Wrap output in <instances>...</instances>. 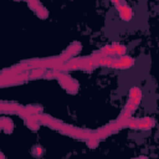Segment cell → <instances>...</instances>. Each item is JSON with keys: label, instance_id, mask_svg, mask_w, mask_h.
Here are the masks:
<instances>
[{"label": "cell", "instance_id": "cell-1", "mask_svg": "<svg viewBox=\"0 0 159 159\" xmlns=\"http://www.w3.org/2000/svg\"><path fill=\"white\" fill-rule=\"evenodd\" d=\"M117 10H118V14L120 16V19L123 21H130L132 17H133V10L125 4V2H120L118 5H116Z\"/></svg>", "mask_w": 159, "mask_h": 159}, {"label": "cell", "instance_id": "cell-2", "mask_svg": "<svg viewBox=\"0 0 159 159\" xmlns=\"http://www.w3.org/2000/svg\"><path fill=\"white\" fill-rule=\"evenodd\" d=\"M134 65V60L129 56H120L118 60H114L113 61V66L114 68H118V70H124V68H129Z\"/></svg>", "mask_w": 159, "mask_h": 159}, {"label": "cell", "instance_id": "cell-3", "mask_svg": "<svg viewBox=\"0 0 159 159\" xmlns=\"http://www.w3.org/2000/svg\"><path fill=\"white\" fill-rule=\"evenodd\" d=\"M140 99H142V91L138 87H132L129 89V99L128 101H130L138 106L140 103Z\"/></svg>", "mask_w": 159, "mask_h": 159}, {"label": "cell", "instance_id": "cell-4", "mask_svg": "<svg viewBox=\"0 0 159 159\" xmlns=\"http://www.w3.org/2000/svg\"><path fill=\"white\" fill-rule=\"evenodd\" d=\"M80 48H81V45L80 43H77V42H75V43H72L68 48H67V51H66V53L71 57V56H73V55H76L78 51H80Z\"/></svg>", "mask_w": 159, "mask_h": 159}, {"label": "cell", "instance_id": "cell-5", "mask_svg": "<svg viewBox=\"0 0 159 159\" xmlns=\"http://www.w3.org/2000/svg\"><path fill=\"white\" fill-rule=\"evenodd\" d=\"M101 53L103 55V56H112V55H114L116 53V51H114V48H113V46L112 45H106V46H103L102 47V50H101Z\"/></svg>", "mask_w": 159, "mask_h": 159}, {"label": "cell", "instance_id": "cell-6", "mask_svg": "<svg viewBox=\"0 0 159 159\" xmlns=\"http://www.w3.org/2000/svg\"><path fill=\"white\" fill-rule=\"evenodd\" d=\"M112 46H113V48H114V51H116L117 55H119V56H124L125 55V51H127L125 46H123L120 43H117V42H114Z\"/></svg>", "mask_w": 159, "mask_h": 159}, {"label": "cell", "instance_id": "cell-7", "mask_svg": "<svg viewBox=\"0 0 159 159\" xmlns=\"http://www.w3.org/2000/svg\"><path fill=\"white\" fill-rule=\"evenodd\" d=\"M1 128L5 130V132H11L12 130V122L10 119H6V118H2L1 119Z\"/></svg>", "mask_w": 159, "mask_h": 159}, {"label": "cell", "instance_id": "cell-8", "mask_svg": "<svg viewBox=\"0 0 159 159\" xmlns=\"http://www.w3.org/2000/svg\"><path fill=\"white\" fill-rule=\"evenodd\" d=\"M35 11H36L37 16H40L41 19H45V17L47 16V10H46V9H45V7H43V6L41 5V4H40V5L37 6V9H36Z\"/></svg>", "mask_w": 159, "mask_h": 159}, {"label": "cell", "instance_id": "cell-9", "mask_svg": "<svg viewBox=\"0 0 159 159\" xmlns=\"http://www.w3.org/2000/svg\"><path fill=\"white\" fill-rule=\"evenodd\" d=\"M135 108H137V104H134L133 102L128 101V102H127V104H125V107H124V111L132 114V113H133V112L135 111Z\"/></svg>", "mask_w": 159, "mask_h": 159}, {"label": "cell", "instance_id": "cell-10", "mask_svg": "<svg viewBox=\"0 0 159 159\" xmlns=\"http://www.w3.org/2000/svg\"><path fill=\"white\" fill-rule=\"evenodd\" d=\"M42 75H43V68H42V67L35 68V70H32V72H31V77H40V76H42Z\"/></svg>", "mask_w": 159, "mask_h": 159}, {"label": "cell", "instance_id": "cell-11", "mask_svg": "<svg viewBox=\"0 0 159 159\" xmlns=\"http://www.w3.org/2000/svg\"><path fill=\"white\" fill-rule=\"evenodd\" d=\"M34 154H35V155H37V157H40V155L42 154V148H41V147H35Z\"/></svg>", "mask_w": 159, "mask_h": 159}, {"label": "cell", "instance_id": "cell-12", "mask_svg": "<svg viewBox=\"0 0 159 159\" xmlns=\"http://www.w3.org/2000/svg\"><path fill=\"white\" fill-rule=\"evenodd\" d=\"M111 1H112V2L114 4V5H118V4H120V2H123L122 0H111Z\"/></svg>", "mask_w": 159, "mask_h": 159}]
</instances>
